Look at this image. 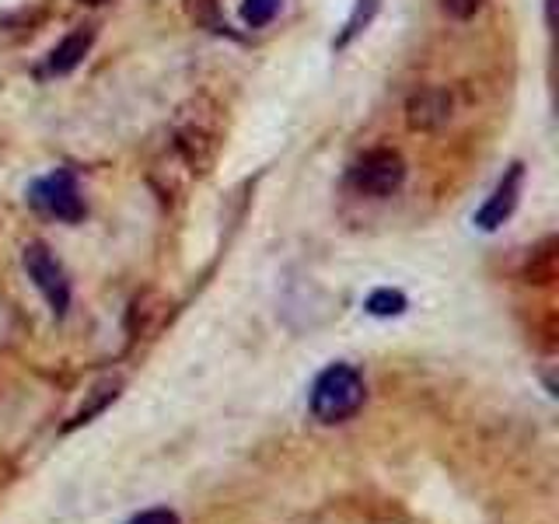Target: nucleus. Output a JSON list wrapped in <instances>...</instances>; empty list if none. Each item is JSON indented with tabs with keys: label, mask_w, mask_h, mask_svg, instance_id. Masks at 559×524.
I'll use <instances>...</instances> for the list:
<instances>
[{
	"label": "nucleus",
	"mask_w": 559,
	"mask_h": 524,
	"mask_svg": "<svg viewBox=\"0 0 559 524\" xmlns=\"http://www.w3.org/2000/svg\"><path fill=\"white\" fill-rule=\"evenodd\" d=\"M32 203L43 210V214L57 217V221H67L74 224L84 217V203H81V192H78V182L70 171H52L46 179H39L32 186Z\"/></svg>",
	"instance_id": "nucleus-5"
},
{
	"label": "nucleus",
	"mask_w": 559,
	"mask_h": 524,
	"mask_svg": "<svg viewBox=\"0 0 559 524\" xmlns=\"http://www.w3.org/2000/svg\"><path fill=\"white\" fill-rule=\"evenodd\" d=\"M92 46H95V28L92 25L74 28L70 35H63V43L57 49L49 52L46 70H49V74H70V70L84 63V57L92 52Z\"/></svg>",
	"instance_id": "nucleus-8"
},
{
	"label": "nucleus",
	"mask_w": 559,
	"mask_h": 524,
	"mask_svg": "<svg viewBox=\"0 0 559 524\" xmlns=\"http://www.w3.org/2000/svg\"><path fill=\"white\" fill-rule=\"evenodd\" d=\"M556 276V238H546L532 249V259H528V279L532 284H549Z\"/></svg>",
	"instance_id": "nucleus-9"
},
{
	"label": "nucleus",
	"mask_w": 559,
	"mask_h": 524,
	"mask_svg": "<svg viewBox=\"0 0 559 524\" xmlns=\"http://www.w3.org/2000/svg\"><path fill=\"white\" fill-rule=\"evenodd\" d=\"M406 182V162H402L399 151L389 147H378V151H367L364 157H357L354 168H349V186L364 196H392V192L402 189Z\"/></svg>",
	"instance_id": "nucleus-3"
},
{
	"label": "nucleus",
	"mask_w": 559,
	"mask_h": 524,
	"mask_svg": "<svg viewBox=\"0 0 559 524\" xmlns=\"http://www.w3.org/2000/svg\"><path fill=\"white\" fill-rule=\"evenodd\" d=\"M130 524H179V517H175L171 511H165V507H157V511H144V514H136Z\"/></svg>",
	"instance_id": "nucleus-15"
},
{
	"label": "nucleus",
	"mask_w": 559,
	"mask_h": 524,
	"mask_svg": "<svg viewBox=\"0 0 559 524\" xmlns=\"http://www.w3.org/2000/svg\"><path fill=\"white\" fill-rule=\"evenodd\" d=\"M364 406V378L357 367L332 364L314 378L311 389V413L322 424H343Z\"/></svg>",
	"instance_id": "nucleus-2"
},
{
	"label": "nucleus",
	"mask_w": 559,
	"mask_h": 524,
	"mask_svg": "<svg viewBox=\"0 0 559 524\" xmlns=\"http://www.w3.org/2000/svg\"><path fill=\"white\" fill-rule=\"evenodd\" d=\"M483 8V0H444V11L451 17H459V22H465V17H472Z\"/></svg>",
	"instance_id": "nucleus-14"
},
{
	"label": "nucleus",
	"mask_w": 559,
	"mask_h": 524,
	"mask_svg": "<svg viewBox=\"0 0 559 524\" xmlns=\"http://www.w3.org/2000/svg\"><path fill=\"white\" fill-rule=\"evenodd\" d=\"M451 109H454V102L444 87H419V92H413L406 102V122L416 133H433V130L448 127Z\"/></svg>",
	"instance_id": "nucleus-6"
},
{
	"label": "nucleus",
	"mask_w": 559,
	"mask_h": 524,
	"mask_svg": "<svg viewBox=\"0 0 559 524\" xmlns=\"http://www.w3.org/2000/svg\"><path fill=\"white\" fill-rule=\"evenodd\" d=\"M280 11V0H245L241 4V22L249 28H262L273 22V14Z\"/></svg>",
	"instance_id": "nucleus-11"
},
{
	"label": "nucleus",
	"mask_w": 559,
	"mask_h": 524,
	"mask_svg": "<svg viewBox=\"0 0 559 524\" xmlns=\"http://www.w3.org/2000/svg\"><path fill=\"white\" fill-rule=\"evenodd\" d=\"M374 11H378V0H360L357 11H354V17H349V22H346V32L340 35V43H336V46H346L349 39H354V35H357V32H360V28L374 17Z\"/></svg>",
	"instance_id": "nucleus-12"
},
{
	"label": "nucleus",
	"mask_w": 559,
	"mask_h": 524,
	"mask_svg": "<svg viewBox=\"0 0 559 524\" xmlns=\"http://www.w3.org/2000/svg\"><path fill=\"white\" fill-rule=\"evenodd\" d=\"M217 147H221V119L214 105H206L203 98L192 102V109H182L179 122H175V151H179L182 162L206 175L210 165L217 162Z\"/></svg>",
	"instance_id": "nucleus-1"
},
{
	"label": "nucleus",
	"mask_w": 559,
	"mask_h": 524,
	"mask_svg": "<svg viewBox=\"0 0 559 524\" xmlns=\"http://www.w3.org/2000/svg\"><path fill=\"white\" fill-rule=\"evenodd\" d=\"M22 262L25 273L32 276V284L39 287V294L46 297V305L52 308V314H67L70 308V279L63 273V266L57 262L43 241H28L22 249Z\"/></svg>",
	"instance_id": "nucleus-4"
},
{
	"label": "nucleus",
	"mask_w": 559,
	"mask_h": 524,
	"mask_svg": "<svg viewBox=\"0 0 559 524\" xmlns=\"http://www.w3.org/2000/svg\"><path fill=\"white\" fill-rule=\"evenodd\" d=\"M521 175H524L521 165H511V168H507V175L497 182V189L489 192V200L479 206L476 227H483V231H497V227L514 214L518 196H521Z\"/></svg>",
	"instance_id": "nucleus-7"
},
{
	"label": "nucleus",
	"mask_w": 559,
	"mask_h": 524,
	"mask_svg": "<svg viewBox=\"0 0 559 524\" xmlns=\"http://www.w3.org/2000/svg\"><path fill=\"white\" fill-rule=\"evenodd\" d=\"M367 311L371 314H381V319H389V314H402L406 311V297H402L399 290H374L371 297H367Z\"/></svg>",
	"instance_id": "nucleus-10"
},
{
	"label": "nucleus",
	"mask_w": 559,
	"mask_h": 524,
	"mask_svg": "<svg viewBox=\"0 0 559 524\" xmlns=\"http://www.w3.org/2000/svg\"><path fill=\"white\" fill-rule=\"evenodd\" d=\"M81 4H92V8H98V4H105V0H81Z\"/></svg>",
	"instance_id": "nucleus-16"
},
{
	"label": "nucleus",
	"mask_w": 559,
	"mask_h": 524,
	"mask_svg": "<svg viewBox=\"0 0 559 524\" xmlns=\"http://www.w3.org/2000/svg\"><path fill=\"white\" fill-rule=\"evenodd\" d=\"M189 14L197 17L200 25H214L217 22V0H189Z\"/></svg>",
	"instance_id": "nucleus-13"
}]
</instances>
